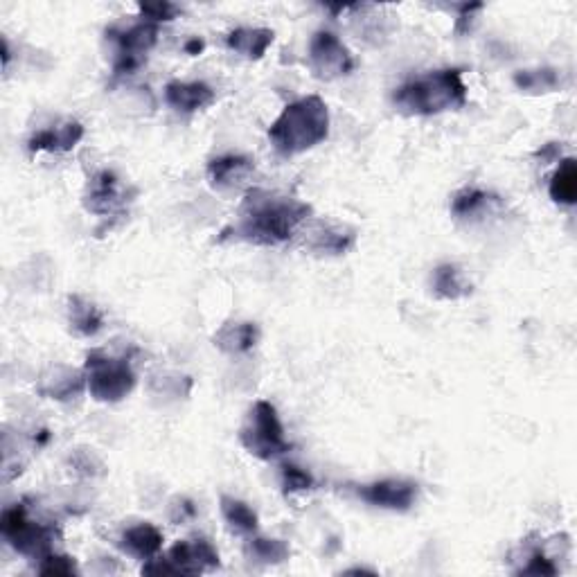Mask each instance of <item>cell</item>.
Listing matches in <instances>:
<instances>
[{
    "label": "cell",
    "instance_id": "6da1fadb",
    "mask_svg": "<svg viewBox=\"0 0 577 577\" xmlns=\"http://www.w3.org/2000/svg\"><path fill=\"white\" fill-rule=\"evenodd\" d=\"M312 215L309 203L269 190H248L239 206L233 237L255 246H280L289 242L298 226Z\"/></svg>",
    "mask_w": 577,
    "mask_h": 577
},
{
    "label": "cell",
    "instance_id": "7a4b0ae2",
    "mask_svg": "<svg viewBox=\"0 0 577 577\" xmlns=\"http://www.w3.org/2000/svg\"><path fill=\"white\" fill-rule=\"evenodd\" d=\"M330 136V111L318 95L284 106L269 129V140L282 156H298Z\"/></svg>",
    "mask_w": 577,
    "mask_h": 577
},
{
    "label": "cell",
    "instance_id": "3957f363",
    "mask_svg": "<svg viewBox=\"0 0 577 577\" xmlns=\"http://www.w3.org/2000/svg\"><path fill=\"white\" fill-rule=\"evenodd\" d=\"M393 104L404 115H438L463 109L467 104V86L458 68L436 70L399 86Z\"/></svg>",
    "mask_w": 577,
    "mask_h": 577
},
{
    "label": "cell",
    "instance_id": "277c9868",
    "mask_svg": "<svg viewBox=\"0 0 577 577\" xmlns=\"http://www.w3.org/2000/svg\"><path fill=\"white\" fill-rule=\"evenodd\" d=\"M239 442L248 454L260 460H273L289 451V442L284 438L282 422L278 411L271 402H255L242 429H239Z\"/></svg>",
    "mask_w": 577,
    "mask_h": 577
},
{
    "label": "cell",
    "instance_id": "5b68a950",
    "mask_svg": "<svg viewBox=\"0 0 577 577\" xmlns=\"http://www.w3.org/2000/svg\"><path fill=\"white\" fill-rule=\"evenodd\" d=\"M84 375L91 397H95L97 402H120L136 386V375H133L129 361L111 357L104 350H93L86 354Z\"/></svg>",
    "mask_w": 577,
    "mask_h": 577
},
{
    "label": "cell",
    "instance_id": "8992f818",
    "mask_svg": "<svg viewBox=\"0 0 577 577\" xmlns=\"http://www.w3.org/2000/svg\"><path fill=\"white\" fill-rule=\"evenodd\" d=\"M0 530H3L5 539L25 557L43 559L50 555L52 541H55V528L30 521L23 505L3 512Z\"/></svg>",
    "mask_w": 577,
    "mask_h": 577
},
{
    "label": "cell",
    "instance_id": "52a82bcc",
    "mask_svg": "<svg viewBox=\"0 0 577 577\" xmlns=\"http://www.w3.org/2000/svg\"><path fill=\"white\" fill-rule=\"evenodd\" d=\"M309 66L318 79L332 82V79L352 73L354 57L332 32H316L309 43Z\"/></svg>",
    "mask_w": 577,
    "mask_h": 577
},
{
    "label": "cell",
    "instance_id": "ba28073f",
    "mask_svg": "<svg viewBox=\"0 0 577 577\" xmlns=\"http://www.w3.org/2000/svg\"><path fill=\"white\" fill-rule=\"evenodd\" d=\"M109 34L118 43V57L113 64L115 75H131L147 59V52L156 46L158 28L154 23H138L120 34L113 30Z\"/></svg>",
    "mask_w": 577,
    "mask_h": 577
},
{
    "label": "cell",
    "instance_id": "9c48e42d",
    "mask_svg": "<svg viewBox=\"0 0 577 577\" xmlns=\"http://www.w3.org/2000/svg\"><path fill=\"white\" fill-rule=\"evenodd\" d=\"M84 206L88 212L100 217H113L120 215L127 206V190L120 185V179L113 172L104 170L95 174L88 190L84 194Z\"/></svg>",
    "mask_w": 577,
    "mask_h": 577
},
{
    "label": "cell",
    "instance_id": "30bf717a",
    "mask_svg": "<svg viewBox=\"0 0 577 577\" xmlns=\"http://www.w3.org/2000/svg\"><path fill=\"white\" fill-rule=\"evenodd\" d=\"M357 494L375 508L406 512L417 499V485L404 478H386V481L361 485Z\"/></svg>",
    "mask_w": 577,
    "mask_h": 577
},
{
    "label": "cell",
    "instance_id": "8fae6325",
    "mask_svg": "<svg viewBox=\"0 0 577 577\" xmlns=\"http://www.w3.org/2000/svg\"><path fill=\"white\" fill-rule=\"evenodd\" d=\"M167 557L172 559V564L179 568L181 575H199L203 571L219 568V553L208 539L179 541V544L172 546Z\"/></svg>",
    "mask_w": 577,
    "mask_h": 577
},
{
    "label": "cell",
    "instance_id": "7c38bea8",
    "mask_svg": "<svg viewBox=\"0 0 577 577\" xmlns=\"http://www.w3.org/2000/svg\"><path fill=\"white\" fill-rule=\"evenodd\" d=\"M255 172V165L246 156H219L208 163V181L219 192L239 190Z\"/></svg>",
    "mask_w": 577,
    "mask_h": 577
},
{
    "label": "cell",
    "instance_id": "4fadbf2b",
    "mask_svg": "<svg viewBox=\"0 0 577 577\" xmlns=\"http://www.w3.org/2000/svg\"><path fill=\"white\" fill-rule=\"evenodd\" d=\"M303 246L314 253L341 255L354 244V233L345 226H334L330 221H316L305 230Z\"/></svg>",
    "mask_w": 577,
    "mask_h": 577
},
{
    "label": "cell",
    "instance_id": "5bb4252c",
    "mask_svg": "<svg viewBox=\"0 0 577 577\" xmlns=\"http://www.w3.org/2000/svg\"><path fill=\"white\" fill-rule=\"evenodd\" d=\"M165 100L179 113H197L215 104V91L203 82H170L165 88Z\"/></svg>",
    "mask_w": 577,
    "mask_h": 577
},
{
    "label": "cell",
    "instance_id": "9a60e30c",
    "mask_svg": "<svg viewBox=\"0 0 577 577\" xmlns=\"http://www.w3.org/2000/svg\"><path fill=\"white\" fill-rule=\"evenodd\" d=\"M84 138V127L77 120H66L57 127L34 133L28 147L32 154L37 152H70Z\"/></svg>",
    "mask_w": 577,
    "mask_h": 577
},
{
    "label": "cell",
    "instance_id": "2e32d148",
    "mask_svg": "<svg viewBox=\"0 0 577 577\" xmlns=\"http://www.w3.org/2000/svg\"><path fill=\"white\" fill-rule=\"evenodd\" d=\"M84 384H86L84 372L66 366H55L41 377L39 393L43 397L61 399V402H64V399H73L82 393Z\"/></svg>",
    "mask_w": 577,
    "mask_h": 577
},
{
    "label": "cell",
    "instance_id": "e0dca14e",
    "mask_svg": "<svg viewBox=\"0 0 577 577\" xmlns=\"http://www.w3.org/2000/svg\"><path fill=\"white\" fill-rule=\"evenodd\" d=\"M257 339H260V330H257L255 323H226L212 336V343L221 352L235 357V354L251 352L257 345Z\"/></svg>",
    "mask_w": 577,
    "mask_h": 577
},
{
    "label": "cell",
    "instance_id": "ac0fdd59",
    "mask_svg": "<svg viewBox=\"0 0 577 577\" xmlns=\"http://www.w3.org/2000/svg\"><path fill=\"white\" fill-rule=\"evenodd\" d=\"M120 546L124 553L133 557L152 559L163 548V535L152 523H138V526L124 530Z\"/></svg>",
    "mask_w": 577,
    "mask_h": 577
},
{
    "label": "cell",
    "instance_id": "d6986e66",
    "mask_svg": "<svg viewBox=\"0 0 577 577\" xmlns=\"http://www.w3.org/2000/svg\"><path fill=\"white\" fill-rule=\"evenodd\" d=\"M275 39L273 30L237 28L226 37V46L246 59H262Z\"/></svg>",
    "mask_w": 577,
    "mask_h": 577
},
{
    "label": "cell",
    "instance_id": "ffe728a7",
    "mask_svg": "<svg viewBox=\"0 0 577 577\" xmlns=\"http://www.w3.org/2000/svg\"><path fill=\"white\" fill-rule=\"evenodd\" d=\"M433 294L442 300H460L472 294V284L467 282L465 273L456 264H440L433 271Z\"/></svg>",
    "mask_w": 577,
    "mask_h": 577
},
{
    "label": "cell",
    "instance_id": "44dd1931",
    "mask_svg": "<svg viewBox=\"0 0 577 577\" xmlns=\"http://www.w3.org/2000/svg\"><path fill=\"white\" fill-rule=\"evenodd\" d=\"M68 323L73 327V332L79 336H95L102 330L104 316L91 300L82 296H70L68 298Z\"/></svg>",
    "mask_w": 577,
    "mask_h": 577
},
{
    "label": "cell",
    "instance_id": "7402d4cb",
    "mask_svg": "<svg viewBox=\"0 0 577 577\" xmlns=\"http://www.w3.org/2000/svg\"><path fill=\"white\" fill-rule=\"evenodd\" d=\"M548 192H550V199L559 203V206H573V203L577 201V163H575V158H564V161L559 163L557 172L553 174V179H550Z\"/></svg>",
    "mask_w": 577,
    "mask_h": 577
},
{
    "label": "cell",
    "instance_id": "603a6c76",
    "mask_svg": "<svg viewBox=\"0 0 577 577\" xmlns=\"http://www.w3.org/2000/svg\"><path fill=\"white\" fill-rule=\"evenodd\" d=\"M221 514L228 523V528L237 535H255L257 532V514L248 508L244 501L233 499V496H221Z\"/></svg>",
    "mask_w": 577,
    "mask_h": 577
},
{
    "label": "cell",
    "instance_id": "cb8c5ba5",
    "mask_svg": "<svg viewBox=\"0 0 577 577\" xmlns=\"http://www.w3.org/2000/svg\"><path fill=\"white\" fill-rule=\"evenodd\" d=\"M514 84L523 93H553L559 86V75L553 68H539V70H521L514 75Z\"/></svg>",
    "mask_w": 577,
    "mask_h": 577
},
{
    "label": "cell",
    "instance_id": "d4e9b609",
    "mask_svg": "<svg viewBox=\"0 0 577 577\" xmlns=\"http://www.w3.org/2000/svg\"><path fill=\"white\" fill-rule=\"evenodd\" d=\"M246 553L251 559L260 564H282L284 559H289V546L287 541L282 539H264V537H255L248 541Z\"/></svg>",
    "mask_w": 577,
    "mask_h": 577
},
{
    "label": "cell",
    "instance_id": "484cf974",
    "mask_svg": "<svg viewBox=\"0 0 577 577\" xmlns=\"http://www.w3.org/2000/svg\"><path fill=\"white\" fill-rule=\"evenodd\" d=\"M490 201H492V197L487 192L476 190V188H467V190L456 194L454 203H451V212H454V215L460 219L474 217L485 206H490Z\"/></svg>",
    "mask_w": 577,
    "mask_h": 577
},
{
    "label": "cell",
    "instance_id": "4316f807",
    "mask_svg": "<svg viewBox=\"0 0 577 577\" xmlns=\"http://www.w3.org/2000/svg\"><path fill=\"white\" fill-rule=\"evenodd\" d=\"M282 487L287 494L307 492L314 487V478H312V474H307L305 469H300L296 465H284L282 467Z\"/></svg>",
    "mask_w": 577,
    "mask_h": 577
},
{
    "label": "cell",
    "instance_id": "83f0119b",
    "mask_svg": "<svg viewBox=\"0 0 577 577\" xmlns=\"http://www.w3.org/2000/svg\"><path fill=\"white\" fill-rule=\"evenodd\" d=\"M41 575H77V564L68 555H46L39 564Z\"/></svg>",
    "mask_w": 577,
    "mask_h": 577
},
{
    "label": "cell",
    "instance_id": "f1b7e54d",
    "mask_svg": "<svg viewBox=\"0 0 577 577\" xmlns=\"http://www.w3.org/2000/svg\"><path fill=\"white\" fill-rule=\"evenodd\" d=\"M138 10L142 16H147L149 21L161 23V21H174L179 16V7L172 3H147V5H138Z\"/></svg>",
    "mask_w": 577,
    "mask_h": 577
},
{
    "label": "cell",
    "instance_id": "f546056e",
    "mask_svg": "<svg viewBox=\"0 0 577 577\" xmlns=\"http://www.w3.org/2000/svg\"><path fill=\"white\" fill-rule=\"evenodd\" d=\"M521 575H555L557 568L544 553H535L530 557V562L521 568Z\"/></svg>",
    "mask_w": 577,
    "mask_h": 577
},
{
    "label": "cell",
    "instance_id": "4dcf8cb0",
    "mask_svg": "<svg viewBox=\"0 0 577 577\" xmlns=\"http://www.w3.org/2000/svg\"><path fill=\"white\" fill-rule=\"evenodd\" d=\"M185 50L190 52V55H199V52L203 50V41H199V39H192L188 46H185Z\"/></svg>",
    "mask_w": 577,
    "mask_h": 577
}]
</instances>
